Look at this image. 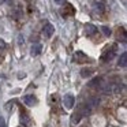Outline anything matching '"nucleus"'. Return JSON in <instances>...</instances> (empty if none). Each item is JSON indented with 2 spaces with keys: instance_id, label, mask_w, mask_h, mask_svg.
Masks as SVG:
<instances>
[{
  "instance_id": "nucleus-5",
  "label": "nucleus",
  "mask_w": 127,
  "mask_h": 127,
  "mask_svg": "<svg viewBox=\"0 0 127 127\" xmlns=\"http://www.w3.org/2000/svg\"><path fill=\"white\" fill-rule=\"evenodd\" d=\"M23 102L26 105H29V107H33V105H36L38 102V100L36 98L34 94H26V96H23Z\"/></svg>"
},
{
  "instance_id": "nucleus-4",
  "label": "nucleus",
  "mask_w": 127,
  "mask_h": 127,
  "mask_svg": "<svg viewBox=\"0 0 127 127\" xmlns=\"http://www.w3.org/2000/svg\"><path fill=\"white\" fill-rule=\"evenodd\" d=\"M88 60H89V58L85 52H82V51H77V52H75V55H74L75 63H86Z\"/></svg>"
},
{
  "instance_id": "nucleus-9",
  "label": "nucleus",
  "mask_w": 127,
  "mask_h": 127,
  "mask_svg": "<svg viewBox=\"0 0 127 127\" xmlns=\"http://www.w3.org/2000/svg\"><path fill=\"white\" fill-rule=\"evenodd\" d=\"M101 82H102V78L101 77H96L94 79H92L88 85H89V88H97L98 89V86L101 85Z\"/></svg>"
},
{
  "instance_id": "nucleus-14",
  "label": "nucleus",
  "mask_w": 127,
  "mask_h": 127,
  "mask_svg": "<svg viewBox=\"0 0 127 127\" xmlns=\"http://www.w3.org/2000/svg\"><path fill=\"white\" fill-rule=\"evenodd\" d=\"M6 48H7L6 41H4L3 38H0V53H1V52H4V51H6Z\"/></svg>"
},
{
  "instance_id": "nucleus-11",
  "label": "nucleus",
  "mask_w": 127,
  "mask_h": 127,
  "mask_svg": "<svg viewBox=\"0 0 127 127\" xmlns=\"http://www.w3.org/2000/svg\"><path fill=\"white\" fill-rule=\"evenodd\" d=\"M105 11V7H104V3L102 1H98V3L94 4V12L96 14H102Z\"/></svg>"
},
{
  "instance_id": "nucleus-7",
  "label": "nucleus",
  "mask_w": 127,
  "mask_h": 127,
  "mask_svg": "<svg viewBox=\"0 0 127 127\" xmlns=\"http://www.w3.org/2000/svg\"><path fill=\"white\" fill-rule=\"evenodd\" d=\"M41 49H42L41 44H33V45H32V48H30L32 56H38L40 53H41Z\"/></svg>"
},
{
  "instance_id": "nucleus-16",
  "label": "nucleus",
  "mask_w": 127,
  "mask_h": 127,
  "mask_svg": "<svg viewBox=\"0 0 127 127\" xmlns=\"http://www.w3.org/2000/svg\"><path fill=\"white\" fill-rule=\"evenodd\" d=\"M53 1H55L56 4H64L67 1V0H53Z\"/></svg>"
},
{
  "instance_id": "nucleus-12",
  "label": "nucleus",
  "mask_w": 127,
  "mask_h": 127,
  "mask_svg": "<svg viewBox=\"0 0 127 127\" xmlns=\"http://www.w3.org/2000/svg\"><path fill=\"white\" fill-rule=\"evenodd\" d=\"M93 75V68H82L81 70V77L82 78H89Z\"/></svg>"
},
{
  "instance_id": "nucleus-13",
  "label": "nucleus",
  "mask_w": 127,
  "mask_h": 127,
  "mask_svg": "<svg viewBox=\"0 0 127 127\" xmlns=\"http://www.w3.org/2000/svg\"><path fill=\"white\" fill-rule=\"evenodd\" d=\"M101 32L104 33L105 37H109L111 34H112V32H111V29L108 28V26H101Z\"/></svg>"
},
{
  "instance_id": "nucleus-17",
  "label": "nucleus",
  "mask_w": 127,
  "mask_h": 127,
  "mask_svg": "<svg viewBox=\"0 0 127 127\" xmlns=\"http://www.w3.org/2000/svg\"><path fill=\"white\" fill-rule=\"evenodd\" d=\"M25 77H26L25 74H19V75H18V78H19V79H21V78H25Z\"/></svg>"
},
{
  "instance_id": "nucleus-2",
  "label": "nucleus",
  "mask_w": 127,
  "mask_h": 127,
  "mask_svg": "<svg viewBox=\"0 0 127 127\" xmlns=\"http://www.w3.org/2000/svg\"><path fill=\"white\" fill-rule=\"evenodd\" d=\"M75 104V97L72 93H67L66 96L63 97V105L66 109H71Z\"/></svg>"
},
{
  "instance_id": "nucleus-8",
  "label": "nucleus",
  "mask_w": 127,
  "mask_h": 127,
  "mask_svg": "<svg viewBox=\"0 0 127 127\" xmlns=\"http://www.w3.org/2000/svg\"><path fill=\"white\" fill-rule=\"evenodd\" d=\"M85 32L88 36H94V34L97 33V28L94 25H92V23H88V25L85 26Z\"/></svg>"
},
{
  "instance_id": "nucleus-6",
  "label": "nucleus",
  "mask_w": 127,
  "mask_h": 127,
  "mask_svg": "<svg viewBox=\"0 0 127 127\" xmlns=\"http://www.w3.org/2000/svg\"><path fill=\"white\" fill-rule=\"evenodd\" d=\"M21 123H22L23 126H26V127L30 126V118H29V115L25 112V111H21Z\"/></svg>"
},
{
  "instance_id": "nucleus-10",
  "label": "nucleus",
  "mask_w": 127,
  "mask_h": 127,
  "mask_svg": "<svg viewBox=\"0 0 127 127\" xmlns=\"http://www.w3.org/2000/svg\"><path fill=\"white\" fill-rule=\"evenodd\" d=\"M118 66L119 67H126L127 66V52H123L120 55V58H119V62H118Z\"/></svg>"
},
{
  "instance_id": "nucleus-1",
  "label": "nucleus",
  "mask_w": 127,
  "mask_h": 127,
  "mask_svg": "<svg viewBox=\"0 0 127 127\" xmlns=\"http://www.w3.org/2000/svg\"><path fill=\"white\" fill-rule=\"evenodd\" d=\"M116 55V45H112L111 48H107V49L102 52L101 55V60L102 62H108V60H112Z\"/></svg>"
},
{
  "instance_id": "nucleus-3",
  "label": "nucleus",
  "mask_w": 127,
  "mask_h": 127,
  "mask_svg": "<svg viewBox=\"0 0 127 127\" xmlns=\"http://www.w3.org/2000/svg\"><path fill=\"white\" fill-rule=\"evenodd\" d=\"M53 33H55V28H53L52 23L47 22L44 25V29H42V34H44L47 38H51V37L53 36Z\"/></svg>"
},
{
  "instance_id": "nucleus-18",
  "label": "nucleus",
  "mask_w": 127,
  "mask_h": 127,
  "mask_svg": "<svg viewBox=\"0 0 127 127\" xmlns=\"http://www.w3.org/2000/svg\"><path fill=\"white\" fill-rule=\"evenodd\" d=\"M3 1H4V0H0V4H1V3H3Z\"/></svg>"
},
{
  "instance_id": "nucleus-15",
  "label": "nucleus",
  "mask_w": 127,
  "mask_h": 127,
  "mask_svg": "<svg viewBox=\"0 0 127 127\" xmlns=\"http://www.w3.org/2000/svg\"><path fill=\"white\" fill-rule=\"evenodd\" d=\"M0 127H6V122H4V119L0 116Z\"/></svg>"
}]
</instances>
